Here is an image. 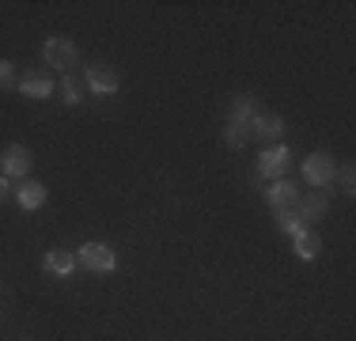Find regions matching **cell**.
<instances>
[{
	"label": "cell",
	"instance_id": "1",
	"mask_svg": "<svg viewBox=\"0 0 356 341\" xmlns=\"http://www.w3.org/2000/svg\"><path fill=\"white\" fill-rule=\"evenodd\" d=\"M76 262H80L83 269H91V273H110L118 266L114 251H110L106 243H83L80 254H76Z\"/></svg>",
	"mask_w": 356,
	"mask_h": 341
},
{
	"label": "cell",
	"instance_id": "2",
	"mask_svg": "<svg viewBox=\"0 0 356 341\" xmlns=\"http://www.w3.org/2000/svg\"><path fill=\"white\" fill-rule=\"evenodd\" d=\"M334 175H337V164H334L330 152H315V156L303 159V178H307L311 186H330Z\"/></svg>",
	"mask_w": 356,
	"mask_h": 341
},
{
	"label": "cell",
	"instance_id": "3",
	"mask_svg": "<svg viewBox=\"0 0 356 341\" xmlns=\"http://www.w3.org/2000/svg\"><path fill=\"white\" fill-rule=\"evenodd\" d=\"M76 61H80V49H76L69 38H49L46 42V65L49 68H76Z\"/></svg>",
	"mask_w": 356,
	"mask_h": 341
},
{
	"label": "cell",
	"instance_id": "4",
	"mask_svg": "<svg viewBox=\"0 0 356 341\" xmlns=\"http://www.w3.org/2000/svg\"><path fill=\"white\" fill-rule=\"evenodd\" d=\"M292 167V156H288V148H266L261 152V159H258V175H266V178H284V170Z\"/></svg>",
	"mask_w": 356,
	"mask_h": 341
},
{
	"label": "cell",
	"instance_id": "5",
	"mask_svg": "<svg viewBox=\"0 0 356 341\" xmlns=\"http://www.w3.org/2000/svg\"><path fill=\"white\" fill-rule=\"evenodd\" d=\"M266 201L273 205L277 212H281V209H296V201H300V190H296L292 182H284V178H273V182L266 186Z\"/></svg>",
	"mask_w": 356,
	"mask_h": 341
},
{
	"label": "cell",
	"instance_id": "6",
	"mask_svg": "<svg viewBox=\"0 0 356 341\" xmlns=\"http://www.w3.org/2000/svg\"><path fill=\"white\" fill-rule=\"evenodd\" d=\"M250 129L266 141V148H273V141H281V133H284V118L281 114H254Z\"/></svg>",
	"mask_w": 356,
	"mask_h": 341
},
{
	"label": "cell",
	"instance_id": "7",
	"mask_svg": "<svg viewBox=\"0 0 356 341\" xmlns=\"http://www.w3.org/2000/svg\"><path fill=\"white\" fill-rule=\"evenodd\" d=\"M0 164H4L8 175H19L23 178V175H31V164H35V159H31V148H23V144H8Z\"/></svg>",
	"mask_w": 356,
	"mask_h": 341
},
{
	"label": "cell",
	"instance_id": "8",
	"mask_svg": "<svg viewBox=\"0 0 356 341\" xmlns=\"http://www.w3.org/2000/svg\"><path fill=\"white\" fill-rule=\"evenodd\" d=\"M88 88L99 91V95H114L118 91V72L110 65H91L88 68Z\"/></svg>",
	"mask_w": 356,
	"mask_h": 341
},
{
	"label": "cell",
	"instance_id": "9",
	"mask_svg": "<svg viewBox=\"0 0 356 341\" xmlns=\"http://www.w3.org/2000/svg\"><path fill=\"white\" fill-rule=\"evenodd\" d=\"M326 209H330V201H326V193H322V190H311V193H303V198L296 201V212L303 216V224H307V220H322V216H326Z\"/></svg>",
	"mask_w": 356,
	"mask_h": 341
},
{
	"label": "cell",
	"instance_id": "10",
	"mask_svg": "<svg viewBox=\"0 0 356 341\" xmlns=\"http://www.w3.org/2000/svg\"><path fill=\"white\" fill-rule=\"evenodd\" d=\"M19 91H23V95H31V99H46L49 91H54V80H49L46 72H27L19 80Z\"/></svg>",
	"mask_w": 356,
	"mask_h": 341
},
{
	"label": "cell",
	"instance_id": "11",
	"mask_svg": "<svg viewBox=\"0 0 356 341\" xmlns=\"http://www.w3.org/2000/svg\"><path fill=\"white\" fill-rule=\"evenodd\" d=\"M318 251H322V239L311 232V228H303V232H296V258L300 262H311V258H318Z\"/></svg>",
	"mask_w": 356,
	"mask_h": 341
},
{
	"label": "cell",
	"instance_id": "12",
	"mask_svg": "<svg viewBox=\"0 0 356 341\" xmlns=\"http://www.w3.org/2000/svg\"><path fill=\"white\" fill-rule=\"evenodd\" d=\"M15 198H19L23 209H38V205L46 201V186L35 182V178H27V182H19V186H15Z\"/></svg>",
	"mask_w": 356,
	"mask_h": 341
},
{
	"label": "cell",
	"instance_id": "13",
	"mask_svg": "<svg viewBox=\"0 0 356 341\" xmlns=\"http://www.w3.org/2000/svg\"><path fill=\"white\" fill-rule=\"evenodd\" d=\"M46 269L57 273V277H69V273L76 269V254L72 251H49L46 254Z\"/></svg>",
	"mask_w": 356,
	"mask_h": 341
},
{
	"label": "cell",
	"instance_id": "14",
	"mask_svg": "<svg viewBox=\"0 0 356 341\" xmlns=\"http://www.w3.org/2000/svg\"><path fill=\"white\" fill-rule=\"evenodd\" d=\"M232 122L235 125H250L254 122V99L250 95H239L232 102Z\"/></svg>",
	"mask_w": 356,
	"mask_h": 341
},
{
	"label": "cell",
	"instance_id": "15",
	"mask_svg": "<svg viewBox=\"0 0 356 341\" xmlns=\"http://www.w3.org/2000/svg\"><path fill=\"white\" fill-rule=\"evenodd\" d=\"M277 228H281V232H288V235H296V232H303L307 224H303V216H300L296 209H281V212H277Z\"/></svg>",
	"mask_w": 356,
	"mask_h": 341
},
{
	"label": "cell",
	"instance_id": "16",
	"mask_svg": "<svg viewBox=\"0 0 356 341\" xmlns=\"http://www.w3.org/2000/svg\"><path fill=\"white\" fill-rule=\"evenodd\" d=\"M224 141L232 144V148H247V141H250V125H235V122H227Z\"/></svg>",
	"mask_w": 356,
	"mask_h": 341
},
{
	"label": "cell",
	"instance_id": "17",
	"mask_svg": "<svg viewBox=\"0 0 356 341\" xmlns=\"http://www.w3.org/2000/svg\"><path fill=\"white\" fill-rule=\"evenodd\" d=\"M61 95H65V102H69V106H80V95H83V91H80V84H76L72 76H65V80H61Z\"/></svg>",
	"mask_w": 356,
	"mask_h": 341
},
{
	"label": "cell",
	"instance_id": "18",
	"mask_svg": "<svg viewBox=\"0 0 356 341\" xmlns=\"http://www.w3.org/2000/svg\"><path fill=\"white\" fill-rule=\"evenodd\" d=\"M337 182H341V190H345V193H353V190H356V170H353V164L337 167Z\"/></svg>",
	"mask_w": 356,
	"mask_h": 341
},
{
	"label": "cell",
	"instance_id": "19",
	"mask_svg": "<svg viewBox=\"0 0 356 341\" xmlns=\"http://www.w3.org/2000/svg\"><path fill=\"white\" fill-rule=\"evenodd\" d=\"M0 88H12V65L0 61Z\"/></svg>",
	"mask_w": 356,
	"mask_h": 341
},
{
	"label": "cell",
	"instance_id": "20",
	"mask_svg": "<svg viewBox=\"0 0 356 341\" xmlns=\"http://www.w3.org/2000/svg\"><path fill=\"white\" fill-rule=\"evenodd\" d=\"M8 193H12V186H8V178H0V201H4Z\"/></svg>",
	"mask_w": 356,
	"mask_h": 341
}]
</instances>
